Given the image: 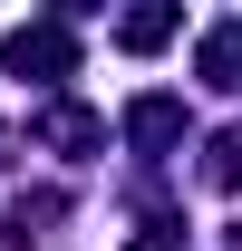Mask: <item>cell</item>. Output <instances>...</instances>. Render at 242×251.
Segmentation results:
<instances>
[{"mask_svg": "<svg viewBox=\"0 0 242 251\" xmlns=\"http://www.w3.org/2000/svg\"><path fill=\"white\" fill-rule=\"evenodd\" d=\"M10 68H20V77H68V68H78V39H68L59 20H30V29H10Z\"/></svg>", "mask_w": 242, "mask_h": 251, "instance_id": "6da1fadb", "label": "cell"}, {"mask_svg": "<svg viewBox=\"0 0 242 251\" xmlns=\"http://www.w3.org/2000/svg\"><path fill=\"white\" fill-rule=\"evenodd\" d=\"M126 135H136V145H175V135H184V106H175V97H136V106H126Z\"/></svg>", "mask_w": 242, "mask_h": 251, "instance_id": "7a4b0ae2", "label": "cell"}, {"mask_svg": "<svg viewBox=\"0 0 242 251\" xmlns=\"http://www.w3.org/2000/svg\"><path fill=\"white\" fill-rule=\"evenodd\" d=\"M204 77L213 87H242V20H213L204 29Z\"/></svg>", "mask_w": 242, "mask_h": 251, "instance_id": "3957f363", "label": "cell"}, {"mask_svg": "<svg viewBox=\"0 0 242 251\" xmlns=\"http://www.w3.org/2000/svg\"><path fill=\"white\" fill-rule=\"evenodd\" d=\"M97 135H107V126H97L88 106H59V116H49V145H68V155H88Z\"/></svg>", "mask_w": 242, "mask_h": 251, "instance_id": "277c9868", "label": "cell"}, {"mask_svg": "<svg viewBox=\"0 0 242 251\" xmlns=\"http://www.w3.org/2000/svg\"><path fill=\"white\" fill-rule=\"evenodd\" d=\"M175 29H184L175 10H136V20H126L117 39H126V49H165V39H175Z\"/></svg>", "mask_w": 242, "mask_h": 251, "instance_id": "5b68a950", "label": "cell"}]
</instances>
